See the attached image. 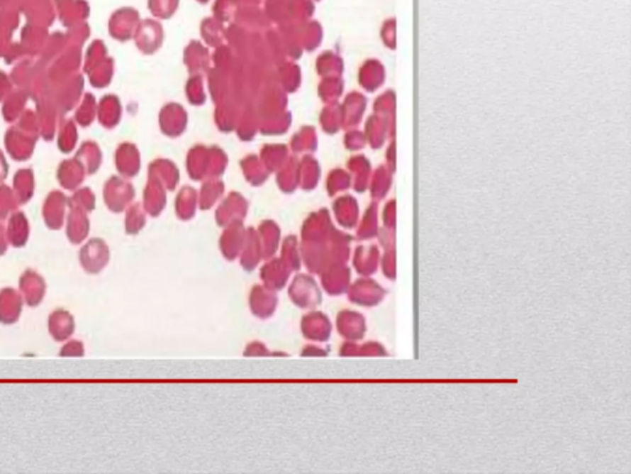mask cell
Wrapping results in <instances>:
<instances>
[{
	"instance_id": "obj_1",
	"label": "cell",
	"mask_w": 631,
	"mask_h": 474,
	"mask_svg": "<svg viewBox=\"0 0 631 474\" xmlns=\"http://www.w3.org/2000/svg\"><path fill=\"white\" fill-rule=\"evenodd\" d=\"M21 312V299L14 290H5L0 294V320L5 324L14 323Z\"/></svg>"
},
{
	"instance_id": "obj_2",
	"label": "cell",
	"mask_w": 631,
	"mask_h": 474,
	"mask_svg": "<svg viewBox=\"0 0 631 474\" xmlns=\"http://www.w3.org/2000/svg\"><path fill=\"white\" fill-rule=\"evenodd\" d=\"M21 288L26 295V300L30 305H36L43 299L45 292V283L43 280L35 275L33 272H26L21 280Z\"/></svg>"
},
{
	"instance_id": "obj_3",
	"label": "cell",
	"mask_w": 631,
	"mask_h": 474,
	"mask_svg": "<svg viewBox=\"0 0 631 474\" xmlns=\"http://www.w3.org/2000/svg\"><path fill=\"white\" fill-rule=\"evenodd\" d=\"M74 329L73 325V319L69 314L58 310L56 313L52 314L51 320H50V330L52 332L53 337L56 340H65L71 335Z\"/></svg>"
}]
</instances>
